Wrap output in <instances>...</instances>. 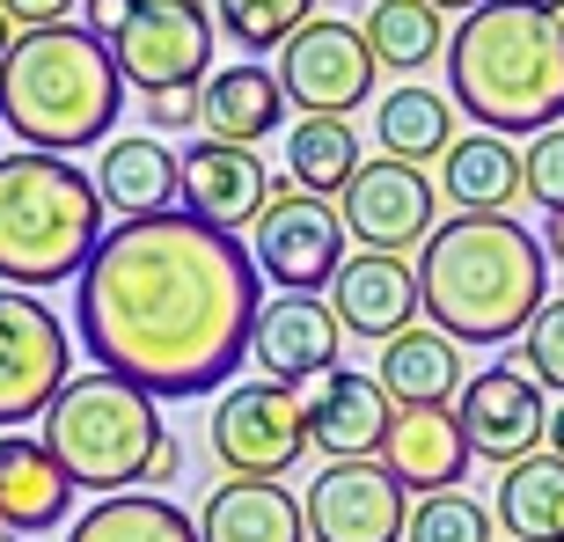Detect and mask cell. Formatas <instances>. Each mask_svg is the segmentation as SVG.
Segmentation results:
<instances>
[{"label": "cell", "instance_id": "6da1fadb", "mask_svg": "<svg viewBox=\"0 0 564 542\" xmlns=\"http://www.w3.org/2000/svg\"><path fill=\"white\" fill-rule=\"evenodd\" d=\"M257 257L191 213L118 220L74 279V323L96 375L147 397H206L250 359L257 330Z\"/></svg>", "mask_w": 564, "mask_h": 542}, {"label": "cell", "instance_id": "7a4b0ae2", "mask_svg": "<svg viewBox=\"0 0 564 542\" xmlns=\"http://www.w3.org/2000/svg\"><path fill=\"white\" fill-rule=\"evenodd\" d=\"M447 104L491 140L564 126V15L543 0H484L447 30Z\"/></svg>", "mask_w": 564, "mask_h": 542}, {"label": "cell", "instance_id": "3957f363", "mask_svg": "<svg viewBox=\"0 0 564 542\" xmlns=\"http://www.w3.org/2000/svg\"><path fill=\"white\" fill-rule=\"evenodd\" d=\"M543 235H528L513 213L491 220H440L433 242L419 250V308L433 315L440 337L455 345H506L535 323L550 301V264Z\"/></svg>", "mask_w": 564, "mask_h": 542}, {"label": "cell", "instance_id": "277c9868", "mask_svg": "<svg viewBox=\"0 0 564 542\" xmlns=\"http://www.w3.org/2000/svg\"><path fill=\"white\" fill-rule=\"evenodd\" d=\"M126 110V74L104 37L82 22L22 30L15 52L0 59V132H15L30 154H66V147L110 140Z\"/></svg>", "mask_w": 564, "mask_h": 542}, {"label": "cell", "instance_id": "5b68a950", "mask_svg": "<svg viewBox=\"0 0 564 542\" xmlns=\"http://www.w3.org/2000/svg\"><path fill=\"white\" fill-rule=\"evenodd\" d=\"M104 235L96 176H82L66 154H30V147L0 154V286L37 293L82 279Z\"/></svg>", "mask_w": 564, "mask_h": 542}, {"label": "cell", "instance_id": "8992f818", "mask_svg": "<svg viewBox=\"0 0 564 542\" xmlns=\"http://www.w3.org/2000/svg\"><path fill=\"white\" fill-rule=\"evenodd\" d=\"M37 440L52 447V462H59L66 477H74V491L118 499V491H140L147 462H154V447H162L169 433H162V411H154L147 389L88 367V375H74L59 397H52Z\"/></svg>", "mask_w": 564, "mask_h": 542}, {"label": "cell", "instance_id": "52a82bcc", "mask_svg": "<svg viewBox=\"0 0 564 542\" xmlns=\"http://www.w3.org/2000/svg\"><path fill=\"white\" fill-rule=\"evenodd\" d=\"M66 381H74V337L37 293L0 286V433H15L30 418L52 411Z\"/></svg>", "mask_w": 564, "mask_h": 542}, {"label": "cell", "instance_id": "ba28073f", "mask_svg": "<svg viewBox=\"0 0 564 542\" xmlns=\"http://www.w3.org/2000/svg\"><path fill=\"white\" fill-rule=\"evenodd\" d=\"M213 455H220L228 477L279 484L293 462L308 455V411H301V389H279V381H235L228 397L213 403Z\"/></svg>", "mask_w": 564, "mask_h": 542}, {"label": "cell", "instance_id": "9c48e42d", "mask_svg": "<svg viewBox=\"0 0 564 542\" xmlns=\"http://www.w3.org/2000/svg\"><path fill=\"white\" fill-rule=\"evenodd\" d=\"M272 74L286 88V104H301V118H352L375 96V52L359 37V22H337V15L301 22Z\"/></svg>", "mask_w": 564, "mask_h": 542}, {"label": "cell", "instance_id": "30bf717a", "mask_svg": "<svg viewBox=\"0 0 564 542\" xmlns=\"http://www.w3.org/2000/svg\"><path fill=\"white\" fill-rule=\"evenodd\" d=\"M213 8L206 0H140L132 22L110 37V59L140 96L162 88H198V74L213 66Z\"/></svg>", "mask_w": 564, "mask_h": 542}, {"label": "cell", "instance_id": "8fae6325", "mask_svg": "<svg viewBox=\"0 0 564 542\" xmlns=\"http://www.w3.org/2000/svg\"><path fill=\"white\" fill-rule=\"evenodd\" d=\"M257 271L272 279L279 293H323L345 271V220H337L330 198H308V191H272V206L257 220Z\"/></svg>", "mask_w": 564, "mask_h": 542}, {"label": "cell", "instance_id": "7c38bea8", "mask_svg": "<svg viewBox=\"0 0 564 542\" xmlns=\"http://www.w3.org/2000/svg\"><path fill=\"white\" fill-rule=\"evenodd\" d=\"M301 521H308L315 542H403L411 491L381 462H330L301 491Z\"/></svg>", "mask_w": 564, "mask_h": 542}, {"label": "cell", "instance_id": "4fadbf2b", "mask_svg": "<svg viewBox=\"0 0 564 542\" xmlns=\"http://www.w3.org/2000/svg\"><path fill=\"white\" fill-rule=\"evenodd\" d=\"M337 220L352 235L359 250H381V257H403V250H425L433 242V176L411 162H367L352 176V191L337 198Z\"/></svg>", "mask_w": 564, "mask_h": 542}, {"label": "cell", "instance_id": "5bb4252c", "mask_svg": "<svg viewBox=\"0 0 564 542\" xmlns=\"http://www.w3.org/2000/svg\"><path fill=\"white\" fill-rule=\"evenodd\" d=\"M455 418H462L469 455L499 462V469L543 455V433H550V403L521 367H484V375H469L462 397H455Z\"/></svg>", "mask_w": 564, "mask_h": 542}, {"label": "cell", "instance_id": "9a60e30c", "mask_svg": "<svg viewBox=\"0 0 564 542\" xmlns=\"http://www.w3.org/2000/svg\"><path fill=\"white\" fill-rule=\"evenodd\" d=\"M337 345H345V330H337V315H330L323 293H279V301L257 308L250 359H257V375L279 381V389L337 375Z\"/></svg>", "mask_w": 564, "mask_h": 542}, {"label": "cell", "instance_id": "2e32d148", "mask_svg": "<svg viewBox=\"0 0 564 542\" xmlns=\"http://www.w3.org/2000/svg\"><path fill=\"white\" fill-rule=\"evenodd\" d=\"M272 206V169L257 162V147H228V140H198L184 147V206L198 228L242 235L264 220Z\"/></svg>", "mask_w": 564, "mask_h": 542}, {"label": "cell", "instance_id": "e0dca14e", "mask_svg": "<svg viewBox=\"0 0 564 542\" xmlns=\"http://www.w3.org/2000/svg\"><path fill=\"white\" fill-rule=\"evenodd\" d=\"M301 411H308V447H323L330 462H375L381 440H389V389L359 367H337V375L308 381L301 389Z\"/></svg>", "mask_w": 564, "mask_h": 542}, {"label": "cell", "instance_id": "ac0fdd59", "mask_svg": "<svg viewBox=\"0 0 564 542\" xmlns=\"http://www.w3.org/2000/svg\"><path fill=\"white\" fill-rule=\"evenodd\" d=\"M330 315H337V330L367 337V345L403 337L419 323V271H411V257H381V250L345 257V271L330 279Z\"/></svg>", "mask_w": 564, "mask_h": 542}, {"label": "cell", "instance_id": "d6986e66", "mask_svg": "<svg viewBox=\"0 0 564 542\" xmlns=\"http://www.w3.org/2000/svg\"><path fill=\"white\" fill-rule=\"evenodd\" d=\"M96 198L104 213H126V220H162L184 206V154H169L154 132H126L96 162Z\"/></svg>", "mask_w": 564, "mask_h": 542}, {"label": "cell", "instance_id": "ffe728a7", "mask_svg": "<svg viewBox=\"0 0 564 542\" xmlns=\"http://www.w3.org/2000/svg\"><path fill=\"white\" fill-rule=\"evenodd\" d=\"M375 462L403 484V491L433 499V491H455L462 469H469L477 455H469V440H462V418L455 411H397Z\"/></svg>", "mask_w": 564, "mask_h": 542}, {"label": "cell", "instance_id": "44dd1931", "mask_svg": "<svg viewBox=\"0 0 564 542\" xmlns=\"http://www.w3.org/2000/svg\"><path fill=\"white\" fill-rule=\"evenodd\" d=\"M375 381L389 389L397 411H455V397H462L469 375H462V345L455 337H440L433 323H411L403 337L381 345Z\"/></svg>", "mask_w": 564, "mask_h": 542}, {"label": "cell", "instance_id": "7402d4cb", "mask_svg": "<svg viewBox=\"0 0 564 542\" xmlns=\"http://www.w3.org/2000/svg\"><path fill=\"white\" fill-rule=\"evenodd\" d=\"M74 506V477H66L44 440L8 433L0 440V528L8 535H44V528L66 521Z\"/></svg>", "mask_w": 564, "mask_h": 542}, {"label": "cell", "instance_id": "603a6c76", "mask_svg": "<svg viewBox=\"0 0 564 542\" xmlns=\"http://www.w3.org/2000/svg\"><path fill=\"white\" fill-rule=\"evenodd\" d=\"M198 542H308V521H301V499L286 484L228 477L198 506Z\"/></svg>", "mask_w": 564, "mask_h": 542}, {"label": "cell", "instance_id": "cb8c5ba5", "mask_svg": "<svg viewBox=\"0 0 564 542\" xmlns=\"http://www.w3.org/2000/svg\"><path fill=\"white\" fill-rule=\"evenodd\" d=\"M440 198L462 213V220H491L521 198V147L491 140V132H469L440 154Z\"/></svg>", "mask_w": 564, "mask_h": 542}, {"label": "cell", "instance_id": "d4e9b609", "mask_svg": "<svg viewBox=\"0 0 564 542\" xmlns=\"http://www.w3.org/2000/svg\"><path fill=\"white\" fill-rule=\"evenodd\" d=\"M286 118V88L272 66H220L206 82V140L257 147L264 132H279Z\"/></svg>", "mask_w": 564, "mask_h": 542}, {"label": "cell", "instance_id": "484cf974", "mask_svg": "<svg viewBox=\"0 0 564 542\" xmlns=\"http://www.w3.org/2000/svg\"><path fill=\"white\" fill-rule=\"evenodd\" d=\"M375 140L389 162H440L447 147H455V104L440 96V88H389L375 104Z\"/></svg>", "mask_w": 564, "mask_h": 542}, {"label": "cell", "instance_id": "4316f807", "mask_svg": "<svg viewBox=\"0 0 564 542\" xmlns=\"http://www.w3.org/2000/svg\"><path fill=\"white\" fill-rule=\"evenodd\" d=\"M286 169H293V191H308V198H345L352 176L367 169L352 118H301V126L286 132Z\"/></svg>", "mask_w": 564, "mask_h": 542}, {"label": "cell", "instance_id": "83f0119b", "mask_svg": "<svg viewBox=\"0 0 564 542\" xmlns=\"http://www.w3.org/2000/svg\"><path fill=\"white\" fill-rule=\"evenodd\" d=\"M359 37L375 52V66L389 74H419L447 52V15H440L433 0H375L367 22H359Z\"/></svg>", "mask_w": 564, "mask_h": 542}, {"label": "cell", "instance_id": "f1b7e54d", "mask_svg": "<svg viewBox=\"0 0 564 542\" xmlns=\"http://www.w3.org/2000/svg\"><path fill=\"white\" fill-rule=\"evenodd\" d=\"M66 542H198V521L184 506L154 499V491H118V499H96L82 521L66 528Z\"/></svg>", "mask_w": 564, "mask_h": 542}, {"label": "cell", "instance_id": "f546056e", "mask_svg": "<svg viewBox=\"0 0 564 542\" xmlns=\"http://www.w3.org/2000/svg\"><path fill=\"white\" fill-rule=\"evenodd\" d=\"M499 521L513 542H564V462L528 455L499 484Z\"/></svg>", "mask_w": 564, "mask_h": 542}, {"label": "cell", "instance_id": "4dcf8cb0", "mask_svg": "<svg viewBox=\"0 0 564 542\" xmlns=\"http://www.w3.org/2000/svg\"><path fill=\"white\" fill-rule=\"evenodd\" d=\"M315 15V0H213V30L242 52H286V37Z\"/></svg>", "mask_w": 564, "mask_h": 542}, {"label": "cell", "instance_id": "1f68e13d", "mask_svg": "<svg viewBox=\"0 0 564 542\" xmlns=\"http://www.w3.org/2000/svg\"><path fill=\"white\" fill-rule=\"evenodd\" d=\"M403 542H491V513L462 491H433V499H411Z\"/></svg>", "mask_w": 564, "mask_h": 542}, {"label": "cell", "instance_id": "d6a6232c", "mask_svg": "<svg viewBox=\"0 0 564 542\" xmlns=\"http://www.w3.org/2000/svg\"><path fill=\"white\" fill-rule=\"evenodd\" d=\"M521 375L535 381V389H557L564 397V293H550L543 308H535V323L521 330Z\"/></svg>", "mask_w": 564, "mask_h": 542}, {"label": "cell", "instance_id": "836d02e7", "mask_svg": "<svg viewBox=\"0 0 564 542\" xmlns=\"http://www.w3.org/2000/svg\"><path fill=\"white\" fill-rule=\"evenodd\" d=\"M521 191L535 198V206L564 213V126L535 132V140L521 147Z\"/></svg>", "mask_w": 564, "mask_h": 542}, {"label": "cell", "instance_id": "e575fe53", "mask_svg": "<svg viewBox=\"0 0 564 542\" xmlns=\"http://www.w3.org/2000/svg\"><path fill=\"white\" fill-rule=\"evenodd\" d=\"M147 132L162 140V132H184V126H198L206 118V88H162V96H147Z\"/></svg>", "mask_w": 564, "mask_h": 542}, {"label": "cell", "instance_id": "d590c367", "mask_svg": "<svg viewBox=\"0 0 564 542\" xmlns=\"http://www.w3.org/2000/svg\"><path fill=\"white\" fill-rule=\"evenodd\" d=\"M0 15L15 22V30H52V22L74 15V0H0Z\"/></svg>", "mask_w": 564, "mask_h": 542}, {"label": "cell", "instance_id": "8d00e7d4", "mask_svg": "<svg viewBox=\"0 0 564 542\" xmlns=\"http://www.w3.org/2000/svg\"><path fill=\"white\" fill-rule=\"evenodd\" d=\"M132 8H140V0H82V30L110 44V37H118V30L132 22Z\"/></svg>", "mask_w": 564, "mask_h": 542}, {"label": "cell", "instance_id": "74e56055", "mask_svg": "<svg viewBox=\"0 0 564 542\" xmlns=\"http://www.w3.org/2000/svg\"><path fill=\"white\" fill-rule=\"evenodd\" d=\"M176 469H184V455H176V440H162V447H154V462H147V477H140V491H154V484H169Z\"/></svg>", "mask_w": 564, "mask_h": 542}, {"label": "cell", "instance_id": "f35d334b", "mask_svg": "<svg viewBox=\"0 0 564 542\" xmlns=\"http://www.w3.org/2000/svg\"><path fill=\"white\" fill-rule=\"evenodd\" d=\"M543 440H550L543 455H550V462H564V403H557V411H550V433H543Z\"/></svg>", "mask_w": 564, "mask_h": 542}, {"label": "cell", "instance_id": "ab89813d", "mask_svg": "<svg viewBox=\"0 0 564 542\" xmlns=\"http://www.w3.org/2000/svg\"><path fill=\"white\" fill-rule=\"evenodd\" d=\"M543 250H550V257L564 264V213H550V235H543Z\"/></svg>", "mask_w": 564, "mask_h": 542}, {"label": "cell", "instance_id": "60d3db41", "mask_svg": "<svg viewBox=\"0 0 564 542\" xmlns=\"http://www.w3.org/2000/svg\"><path fill=\"white\" fill-rule=\"evenodd\" d=\"M15 37H22V30H15V22H8V15H0V59L15 52Z\"/></svg>", "mask_w": 564, "mask_h": 542}, {"label": "cell", "instance_id": "b9f144b4", "mask_svg": "<svg viewBox=\"0 0 564 542\" xmlns=\"http://www.w3.org/2000/svg\"><path fill=\"white\" fill-rule=\"evenodd\" d=\"M433 8H440V15H447V8H455V15H477L484 0H433Z\"/></svg>", "mask_w": 564, "mask_h": 542}, {"label": "cell", "instance_id": "7bdbcfd3", "mask_svg": "<svg viewBox=\"0 0 564 542\" xmlns=\"http://www.w3.org/2000/svg\"><path fill=\"white\" fill-rule=\"evenodd\" d=\"M543 8H557V15H564V0H543Z\"/></svg>", "mask_w": 564, "mask_h": 542}, {"label": "cell", "instance_id": "ee69618b", "mask_svg": "<svg viewBox=\"0 0 564 542\" xmlns=\"http://www.w3.org/2000/svg\"><path fill=\"white\" fill-rule=\"evenodd\" d=\"M367 8H375V0H367Z\"/></svg>", "mask_w": 564, "mask_h": 542}]
</instances>
